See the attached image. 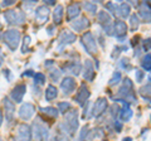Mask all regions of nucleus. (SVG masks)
<instances>
[{
	"instance_id": "1",
	"label": "nucleus",
	"mask_w": 151,
	"mask_h": 141,
	"mask_svg": "<svg viewBox=\"0 0 151 141\" xmlns=\"http://www.w3.org/2000/svg\"><path fill=\"white\" fill-rule=\"evenodd\" d=\"M78 111L77 110H69L64 115V121L59 124V131L62 135L73 136L76 131L78 130Z\"/></svg>"
},
{
	"instance_id": "2",
	"label": "nucleus",
	"mask_w": 151,
	"mask_h": 141,
	"mask_svg": "<svg viewBox=\"0 0 151 141\" xmlns=\"http://www.w3.org/2000/svg\"><path fill=\"white\" fill-rule=\"evenodd\" d=\"M117 96L120 97V100H124L129 105L130 103H137V98H136V95L134 92V83L130 78L124 79V83L117 92Z\"/></svg>"
},
{
	"instance_id": "3",
	"label": "nucleus",
	"mask_w": 151,
	"mask_h": 141,
	"mask_svg": "<svg viewBox=\"0 0 151 141\" xmlns=\"http://www.w3.org/2000/svg\"><path fill=\"white\" fill-rule=\"evenodd\" d=\"M32 135L34 136L35 141H48L49 139V127L45 126V124L39 117L35 119V121L33 122Z\"/></svg>"
},
{
	"instance_id": "4",
	"label": "nucleus",
	"mask_w": 151,
	"mask_h": 141,
	"mask_svg": "<svg viewBox=\"0 0 151 141\" xmlns=\"http://www.w3.org/2000/svg\"><path fill=\"white\" fill-rule=\"evenodd\" d=\"M4 19L9 25H22L25 22L27 17L24 12L15 10V9H9L4 13Z\"/></svg>"
},
{
	"instance_id": "5",
	"label": "nucleus",
	"mask_w": 151,
	"mask_h": 141,
	"mask_svg": "<svg viewBox=\"0 0 151 141\" xmlns=\"http://www.w3.org/2000/svg\"><path fill=\"white\" fill-rule=\"evenodd\" d=\"M3 39L4 43L9 47V49L14 52L19 47V43H20V32L18 29H9L4 33Z\"/></svg>"
},
{
	"instance_id": "6",
	"label": "nucleus",
	"mask_w": 151,
	"mask_h": 141,
	"mask_svg": "<svg viewBox=\"0 0 151 141\" xmlns=\"http://www.w3.org/2000/svg\"><path fill=\"white\" fill-rule=\"evenodd\" d=\"M82 45L84 47L86 52L89 55H96L98 52V45H97V39H94V37L91 32H86L81 37Z\"/></svg>"
},
{
	"instance_id": "7",
	"label": "nucleus",
	"mask_w": 151,
	"mask_h": 141,
	"mask_svg": "<svg viewBox=\"0 0 151 141\" xmlns=\"http://www.w3.org/2000/svg\"><path fill=\"white\" fill-rule=\"evenodd\" d=\"M19 117L23 120V121H29L33 116L35 114V106L32 105V103L27 102V103H23L19 109Z\"/></svg>"
},
{
	"instance_id": "8",
	"label": "nucleus",
	"mask_w": 151,
	"mask_h": 141,
	"mask_svg": "<svg viewBox=\"0 0 151 141\" xmlns=\"http://www.w3.org/2000/svg\"><path fill=\"white\" fill-rule=\"evenodd\" d=\"M4 110H5V119L8 124H12L15 116V103H14L9 97H4L3 100Z\"/></svg>"
},
{
	"instance_id": "9",
	"label": "nucleus",
	"mask_w": 151,
	"mask_h": 141,
	"mask_svg": "<svg viewBox=\"0 0 151 141\" xmlns=\"http://www.w3.org/2000/svg\"><path fill=\"white\" fill-rule=\"evenodd\" d=\"M76 86H77V83H76V79L73 77H64L60 82V90H62L64 96L72 95L76 90Z\"/></svg>"
},
{
	"instance_id": "10",
	"label": "nucleus",
	"mask_w": 151,
	"mask_h": 141,
	"mask_svg": "<svg viewBox=\"0 0 151 141\" xmlns=\"http://www.w3.org/2000/svg\"><path fill=\"white\" fill-rule=\"evenodd\" d=\"M17 137L19 141H32L33 135H32V129L29 125L27 124H20L17 129Z\"/></svg>"
},
{
	"instance_id": "11",
	"label": "nucleus",
	"mask_w": 151,
	"mask_h": 141,
	"mask_svg": "<svg viewBox=\"0 0 151 141\" xmlns=\"http://www.w3.org/2000/svg\"><path fill=\"white\" fill-rule=\"evenodd\" d=\"M89 96H91V92H89L88 87L86 86V83H82L78 92H77V95H76V97H74V101L77 102L79 106L83 107L84 105H86V102L88 101Z\"/></svg>"
},
{
	"instance_id": "12",
	"label": "nucleus",
	"mask_w": 151,
	"mask_h": 141,
	"mask_svg": "<svg viewBox=\"0 0 151 141\" xmlns=\"http://www.w3.org/2000/svg\"><path fill=\"white\" fill-rule=\"evenodd\" d=\"M108 107V102L105 97H100L98 100L96 101V103L93 105V110H92V116L93 117H101L103 114L106 112Z\"/></svg>"
},
{
	"instance_id": "13",
	"label": "nucleus",
	"mask_w": 151,
	"mask_h": 141,
	"mask_svg": "<svg viewBox=\"0 0 151 141\" xmlns=\"http://www.w3.org/2000/svg\"><path fill=\"white\" fill-rule=\"evenodd\" d=\"M25 92H27V86H25L24 83L17 84V86L12 90V93H10L12 101H13V102H15V103H20V102H23V97H24Z\"/></svg>"
},
{
	"instance_id": "14",
	"label": "nucleus",
	"mask_w": 151,
	"mask_h": 141,
	"mask_svg": "<svg viewBox=\"0 0 151 141\" xmlns=\"http://www.w3.org/2000/svg\"><path fill=\"white\" fill-rule=\"evenodd\" d=\"M116 102H122V109H120V112H119V117H120V120L121 121H124V122H127V121H130L131 120V117L132 115H134V111H132V109L130 107V105L127 102H125L124 100H120V98H116L115 100Z\"/></svg>"
},
{
	"instance_id": "15",
	"label": "nucleus",
	"mask_w": 151,
	"mask_h": 141,
	"mask_svg": "<svg viewBox=\"0 0 151 141\" xmlns=\"http://www.w3.org/2000/svg\"><path fill=\"white\" fill-rule=\"evenodd\" d=\"M77 37H76L74 33L69 32V30H62V33L59 34V38H58V42H59V48L62 49L64 45H68V44H72L76 42Z\"/></svg>"
},
{
	"instance_id": "16",
	"label": "nucleus",
	"mask_w": 151,
	"mask_h": 141,
	"mask_svg": "<svg viewBox=\"0 0 151 141\" xmlns=\"http://www.w3.org/2000/svg\"><path fill=\"white\" fill-rule=\"evenodd\" d=\"M112 27H113V35H116V38H119L120 40H124V38L127 34L126 23L122 20H116Z\"/></svg>"
},
{
	"instance_id": "17",
	"label": "nucleus",
	"mask_w": 151,
	"mask_h": 141,
	"mask_svg": "<svg viewBox=\"0 0 151 141\" xmlns=\"http://www.w3.org/2000/svg\"><path fill=\"white\" fill-rule=\"evenodd\" d=\"M89 25H91V23H89V20L86 17L77 18V19H74L73 22H70V27H72V29L74 32H83V30H86Z\"/></svg>"
},
{
	"instance_id": "18",
	"label": "nucleus",
	"mask_w": 151,
	"mask_h": 141,
	"mask_svg": "<svg viewBox=\"0 0 151 141\" xmlns=\"http://www.w3.org/2000/svg\"><path fill=\"white\" fill-rule=\"evenodd\" d=\"M94 76H96V72H94V67L91 59H87L84 62L83 65V78L88 82H92L94 79Z\"/></svg>"
},
{
	"instance_id": "19",
	"label": "nucleus",
	"mask_w": 151,
	"mask_h": 141,
	"mask_svg": "<svg viewBox=\"0 0 151 141\" xmlns=\"http://www.w3.org/2000/svg\"><path fill=\"white\" fill-rule=\"evenodd\" d=\"M81 14V5L78 3H72L67 6V19L68 22H73Z\"/></svg>"
},
{
	"instance_id": "20",
	"label": "nucleus",
	"mask_w": 151,
	"mask_h": 141,
	"mask_svg": "<svg viewBox=\"0 0 151 141\" xmlns=\"http://www.w3.org/2000/svg\"><path fill=\"white\" fill-rule=\"evenodd\" d=\"M49 8L48 6H45V5H39L37 9H35V12H34V17H35V19L39 22V23H44L48 20V17H49Z\"/></svg>"
},
{
	"instance_id": "21",
	"label": "nucleus",
	"mask_w": 151,
	"mask_h": 141,
	"mask_svg": "<svg viewBox=\"0 0 151 141\" xmlns=\"http://www.w3.org/2000/svg\"><path fill=\"white\" fill-rule=\"evenodd\" d=\"M63 69L67 73H70V74H73V76H78L79 72L82 70V65L79 62H77V60H72V62H68L67 64H64Z\"/></svg>"
},
{
	"instance_id": "22",
	"label": "nucleus",
	"mask_w": 151,
	"mask_h": 141,
	"mask_svg": "<svg viewBox=\"0 0 151 141\" xmlns=\"http://www.w3.org/2000/svg\"><path fill=\"white\" fill-rule=\"evenodd\" d=\"M139 14L142 17V19L145 23H150L151 20V14H150V8H149V3L142 1L139 5Z\"/></svg>"
},
{
	"instance_id": "23",
	"label": "nucleus",
	"mask_w": 151,
	"mask_h": 141,
	"mask_svg": "<svg viewBox=\"0 0 151 141\" xmlns=\"http://www.w3.org/2000/svg\"><path fill=\"white\" fill-rule=\"evenodd\" d=\"M97 20H98V24L102 25V27H107V25L112 24V18H111V15L107 12H105V10L98 12V14H97Z\"/></svg>"
},
{
	"instance_id": "24",
	"label": "nucleus",
	"mask_w": 151,
	"mask_h": 141,
	"mask_svg": "<svg viewBox=\"0 0 151 141\" xmlns=\"http://www.w3.org/2000/svg\"><path fill=\"white\" fill-rule=\"evenodd\" d=\"M63 5H55L54 10H53V22H54V25L57 24H60L63 20Z\"/></svg>"
},
{
	"instance_id": "25",
	"label": "nucleus",
	"mask_w": 151,
	"mask_h": 141,
	"mask_svg": "<svg viewBox=\"0 0 151 141\" xmlns=\"http://www.w3.org/2000/svg\"><path fill=\"white\" fill-rule=\"evenodd\" d=\"M44 96H45V100H47V101L55 100L57 96H58V90H57V87L53 86V84H49V86L45 88Z\"/></svg>"
},
{
	"instance_id": "26",
	"label": "nucleus",
	"mask_w": 151,
	"mask_h": 141,
	"mask_svg": "<svg viewBox=\"0 0 151 141\" xmlns=\"http://www.w3.org/2000/svg\"><path fill=\"white\" fill-rule=\"evenodd\" d=\"M130 12H131V8L127 3H121L119 5V13L117 15L121 17L122 19H126L127 17H130Z\"/></svg>"
},
{
	"instance_id": "27",
	"label": "nucleus",
	"mask_w": 151,
	"mask_h": 141,
	"mask_svg": "<svg viewBox=\"0 0 151 141\" xmlns=\"http://www.w3.org/2000/svg\"><path fill=\"white\" fill-rule=\"evenodd\" d=\"M40 111L43 112L45 116H49V117H52V119H57V117H58V115H59L58 110H55L54 107H50V106H49V107H42Z\"/></svg>"
},
{
	"instance_id": "28",
	"label": "nucleus",
	"mask_w": 151,
	"mask_h": 141,
	"mask_svg": "<svg viewBox=\"0 0 151 141\" xmlns=\"http://www.w3.org/2000/svg\"><path fill=\"white\" fill-rule=\"evenodd\" d=\"M141 67L144 68V70H146V72H150L151 70V55L150 53H146L142 59H141Z\"/></svg>"
},
{
	"instance_id": "29",
	"label": "nucleus",
	"mask_w": 151,
	"mask_h": 141,
	"mask_svg": "<svg viewBox=\"0 0 151 141\" xmlns=\"http://www.w3.org/2000/svg\"><path fill=\"white\" fill-rule=\"evenodd\" d=\"M121 79H122V76H121V72H119V70H116V72H113L112 74V77L110 78V81H108V86H116V84H119L121 82Z\"/></svg>"
},
{
	"instance_id": "30",
	"label": "nucleus",
	"mask_w": 151,
	"mask_h": 141,
	"mask_svg": "<svg viewBox=\"0 0 151 141\" xmlns=\"http://www.w3.org/2000/svg\"><path fill=\"white\" fill-rule=\"evenodd\" d=\"M150 88H151V87H150V82H147V83L145 84V86H142V87H141L140 90H139L140 95L142 96L147 102H150V91H151Z\"/></svg>"
},
{
	"instance_id": "31",
	"label": "nucleus",
	"mask_w": 151,
	"mask_h": 141,
	"mask_svg": "<svg viewBox=\"0 0 151 141\" xmlns=\"http://www.w3.org/2000/svg\"><path fill=\"white\" fill-rule=\"evenodd\" d=\"M83 8L84 10L88 12L89 14H96L97 13V4L96 3H92V1H84L83 3Z\"/></svg>"
},
{
	"instance_id": "32",
	"label": "nucleus",
	"mask_w": 151,
	"mask_h": 141,
	"mask_svg": "<svg viewBox=\"0 0 151 141\" xmlns=\"http://www.w3.org/2000/svg\"><path fill=\"white\" fill-rule=\"evenodd\" d=\"M140 25V19H139V15L137 14H131L130 15V27H131V29L132 30H137V28Z\"/></svg>"
},
{
	"instance_id": "33",
	"label": "nucleus",
	"mask_w": 151,
	"mask_h": 141,
	"mask_svg": "<svg viewBox=\"0 0 151 141\" xmlns=\"http://www.w3.org/2000/svg\"><path fill=\"white\" fill-rule=\"evenodd\" d=\"M69 110H72V105H70L69 102H59L58 103V112H60V114L65 115Z\"/></svg>"
},
{
	"instance_id": "34",
	"label": "nucleus",
	"mask_w": 151,
	"mask_h": 141,
	"mask_svg": "<svg viewBox=\"0 0 151 141\" xmlns=\"http://www.w3.org/2000/svg\"><path fill=\"white\" fill-rule=\"evenodd\" d=\"M60 74H62V72L58 68H52L49 70V77L52 79V82H58L60 79Z\"/></svg>"
},
{
	"instance_id": "35",
	"label": "nucleus",
	"mask_w": 151,
	"mask_h": 141,
	"mask_svg": "<svg viewBox=\"0 0 151 141\" xmlns=\"http://www.w3.org/2000/svg\"><path fill=\"white\" fill-rule=\"evenodd\" d=\"M30 37L29 35H25L24 39H23V47H22V52L23 53H29V52L32 50L30 48Z\"/></svg>"
},
{
	"instance_id": "36",
	"label": "nucleus",
	"mask_w": 151,
	"mask_h": 141,
	"mask_svg": "<svg viewBox=\"0 0 151 141\" xmlns=\"http://www.w3.org/2000/svg\"><path fill=\"white\" fill-rule=\"evenodd\" d=\"M34 86H43V84L45 83V76L43 73H35L34 76Z\"/></svg>"
},
{
	"instance_id": "37",
	"label": "nucleus",
	"mask_w": 151,
	"mask_h": 141,
	"mask_svg": "<svg viewBox=\"0 0 151 141\" xmlns=\"http://www.w3.org/2000/svg\"><path fill=\"white\" fill-rule=\"evenodd\" d=\"M119 67L120 68H122V69H125L126 72L127 70H130L131 68H132V65H131V63H130V59L129 58H121L120 59V62H119Z\"/></svg>"
},
{
	"instance_id": "38",
	"label": "nucleus",
	"mask_w": 151,
	"mask_h": 141,
	"mask_svg": "<svg viewBox=\"0 0 151 141\" xmlns=\"http://www.w3.org/2000/svg\"><path fill=\"white\" fill-rule=\"evenodd\" d=\"M89 131H91V129H89V126L86 125V126H83L82 130H81V134H79V137H78V141H86L87 137H88V134H89Z\"/></svg>"
},
{
	"instance_id": "39",
	"label": "nucleus",
	"mask_w": 151,
	"mask_h": 141,
	"mask_svg": "<svg viewBox=\"0 0 151 141\" xmlns=\"http://www.w3.org/2000/svg\"><path fill=\"white\" fill-rule=\"evenodd\" d=\"M106 9L107 10H110L112 15H115V17L117 15V13H119V5L115 4V3H107L106 4Z\"/></svg>"
},
{
	"instance_id": "40",
	"label": "nucleus",
	"mask_w": 151,
	"mask_h": 141,
	"mask_svg": "<svg viewBox=\"0 0 151 141\" xmlns=\"http://www.w3.org/2000/svg\"><path fill=\"white\" fill-rule=\"evenodd\" d=\"M145 77V72L141 69H136L135 70V78H136V83H141Z\"/></svg>"
},
{
	"instance_id": "41",
	"label": "nucleus",
	"mask_w": 151,
	"mask_h": 141,
	"mask_svg": "<svg viewBox=\"0 0 151 141\" xmlns=\"http://www.w3.org/2000/svg\"><path fill=\"white\" fill-rule=\"evenodd\" d=\"M119 112H120V107L117 103H115V105H112L111 107V116H112V119L113 120H116V117L119 116Z\"/></svg>"
},
{
	"instance_id": "42",
	"label": "nucleus",
	"mask_w": 151,
	"mask_h": 141,
	"mask_svg": "<svg viewBox=\"0 0 151 141\" xmlns=\"http://www.w3.org/2000/svg\"><path fill=\"white\" fill-rule=\"evenodd\" d=\"M52 141H69V137H68V136H65V135L59 134V135L54 136L53 140H52Z\"/></svg>"
},
{
	"instance_id": "43",
	"label": "nucleus",
	"mask_w": 151,
	"mask_h": 141,
	"mask_svg": "<svg viewBox=\"0 0 151 141\" xmlns=\"http://www.w3.org/2000/svg\"><path fill=\"white\" fill-rule=\"evenodd\" d=\"M113 127H115V130H116V132H120V131L122 130V124L120 121H117V120H115L113 121Z\"/></svg>"
},
{
	"instance_id": "44",
	"label": "nucleus",
	"mask_w": 151,
	"mask_h": 141,
	"mask_svg": "<svg viewBox=\"0 0 151 141\" xmlns=\"http://www.w3.org/2000/svg\"><path fill=\"white\" fill-rule=\"evenodd\" d=\"M121 50H122V48H120V47H115V48H113V53H112V58L115 59V58L119 57L120 53H121Z\"/></svg>"
},
{
	"instance_id": "45",
	"label": "nucleus",
	"mask_w": 151,
	"mask_h": 141,
	"mask_svg": "<svg viewBox=\"0 0 151 141\" xmlns=\"http://www.w3.org/2000/svg\"><path fill=\"white\" fill-rule=\"evenodd\" d=\"M14 4H15L14 0H4V1L1 3V5L3 6H12V5H14Z\"/></svg>"
},
{
	"instance_id": "46",
	"label": "nucleus",
	"mask_w": 151,
	"mask_h": 141,
	"mask_svg": "<svg viewBox=\"0 0 151 141\" xmlns=\"http://www.w3.org/2000/svg\"><path fill=\"white\" fill-rule=\"evenodd\" d=\"M144 50L145 52H149L150 50V38L144 40Z\"/></svg>"
},
{
	"instance_id": "47",
	"label": "nucleus",
	"mask_w": 151,
	"mask_h": 141,
	"mask_svg": "<svg viewBox=\"0 0 151 141\" xmlns=\"http://www.w3.org/2000/svg\"><path fill=\"white\" fill-rule=\"evenodd\" d=\"M34 70H32V69H28V70H25L24 73H23V76L24 77H30V76H34Z\"/></svg>"
},
{
	"instance_id": "48",
	"label": "nucleus",
	"mask_w": 151,
	"mask_h": 141,
	"mask_svg": "<svg viewBox=\"0 0 151 141\" xmlns=\"http://www.w3.org/2000/svg\"><path fill=\"white\" fill-rule=\"evenodd\" d=\"M44 5H55V0H44Z\"/></svg>"
},
{
	"instance_id": "49",
	"label": "nucleus",
	"mask_w": 151,
	"mask_h": 141,
	"mask_svg": "<svg viewBox=\"0 0 151 141\" xmlns=\"http://www.w3.org/2000/svg\"><path fill=\"white\" fill-rule=\"evenodd\" d=\"M54 27H55L54 24L50 25V27H48V34H49V35H53V34H54Z\"/></svg>"
},
{
	"instance_id": "50",
	"label": "nucleus",
	"mask_w": 151,
	"mask_h": 141,
	"mask_svg": "<svg viewBox=\"0 0 151 141\" xmlns=\"http://www.w3.org/2000/svg\"><path fill=\"white\" fill-rule=\"evenodd\" d=\"M4 76H6L8 81H10V79H12V77H10V70H9V69H5V70H4Z\"/></svg>"
},
{
	"instance_id": "51",
	"label": "nucleus",
	"mask_w": 151,
	"mask_h": 141,
	"mask_svg": "<svg viewBox=\"0 0 151 141\" xmlns=\"http://www.w3.org/2000/svg\"><path fill=\"white\" fill-rule=\"evenodd\" d=\"M3 62H4V54H3V50H1V48H0V65L3 64Z\"/></svg>"
},
{
	"instance_id": "52",
	"label": "nucleus",
	"mask_w": 151,
	"mask_h": 141,
	"mask_svg": "<svg viewBox=\"0 0 151 141\" xmlns=\"http://www.w3.org/2000/svg\"><path fill=\"white\" fill-rule=\"evenodd\" d=\"M52 64H53V60H47V63H45L44 65H45V67H47V68H48V67H50V65H52Z\"/></svg>"
},
{
	"instance_id": "53",
	"label": "nucleus",
	"mask_w": 151,
	"mask_h": 141,
	"mask_svg": "<svg viewBox=\"0 0 151 141\" xmlns=\"http://www.w3.org/2000/svg\"><path fill=\"white\" fill-rule=\"evenodd\" d=\"M3 125V112L0 111V126Z\"/></svg>"
},
{
	"instance_id": "54",
	"label": "nucleus",
	"mask_w": 151,
	"mask_h": 141,
	"mask_svg": "<svg viewBox=\"0 0 151 141\" xmlns=\"http://www.w3.org/2000/svg\"><path fill=\"white\" fill-rule=\"evenodd\" d=\"M122 141H132V139H131V137H125Z\"/></svg>"
},
{
	"instance_id": "55",
	"label": "nucleus",
	"mask_w": 151,
	"mask_h": 141,
	"mask_svg": "<svg viewBox=\"0 0 151 141\" xmlns=\"http://www.w3.org/2000/svg\"><path fill=\"white\" fill-rule=\"evenodd\" d=\"M0 141H4V140H3V139H0Z\"/></svg>"
}]
</instances>
